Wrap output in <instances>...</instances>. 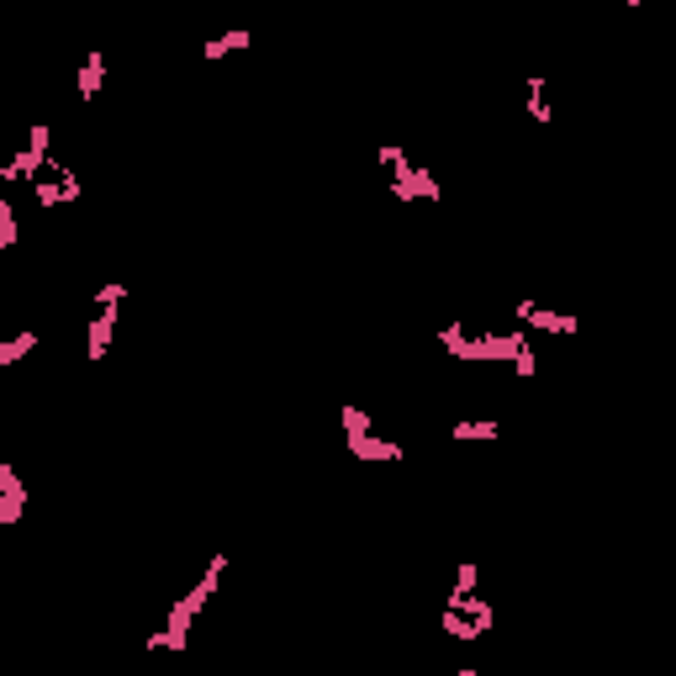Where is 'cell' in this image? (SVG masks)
<instances>
[{
    "label": "cell",
    "instance_id": "44dd1931",
    "mask_svg": "<svg viewBox=\"0 0 676 676\" xmlns=\"http://www.w3.org/2000/svg\"><path fill=\"white\" fill-rule=\"evenodd\" d=\"M449 676H476V671H449Z\"/></svg>",
    "mask_w": 676,
    "mask_h": 676
},
{
    "label": "cell",
    "instance_id": "4fadbf2b",
    "mask_svg": "<svg viewBox=\"0 0 676 676\" xmlns=\"http://www.w3.org/2000/svg\"><path fill=\"white\" fill-rule=\"evenodd\" d=\"M32 349H37V333H32V328L11 333V338H0V365H16V360H27Z\"/></svg>",
    "mask_w": 676,
    "mask_h": 676
},
{
    "label": "cell",
    "instance_id": "2e32d148",
    "mask_svg": "<svg viewBox=\"0 0 676 676\" xmlns=\"http://www.w3.org/2000/svg\"><path fill=\"white\" fill-rule=\"evenodd\" d=\"M523 90H529V117H534L539 127H550V101H544V80H539V74H529V80H523Z\"/></svg>",
    "mask_w": 676,
    "mask_h": 676
},
{
    "label": "cell",
    "instance_id": "277c9868",
    "mask_svg": "<svg viewBox=\"0 0 676 676\" xmlns=\"http://www.w3.org/2000/svg\"><path fill=\"white\" fill-rule=\"evenodd\" d=\"M117 317H122V307H96V317H90V328H85V360L90 365L106 360L111 338H117Z\"/></svg>",
    "mask_w": 676,
    "mask_h": 676
},
{
    "label": "cell",
    "instance_id": "d6986e66",
    "mask_svg": "<svg viewBox=\"0 0 676 676\" xmlns=\"http://www.w3.org/2000/svg\"><path fill=\"white\" fill-rule=\"evenodd\" d=\"M122 296H127L122 280H106V286L96 291V307H122Z\"/></svg>",
    "mask_w": 676,
    "mask_h": 676
},
{
    "label": "cell",
    "instance_id": "30bf717a",
    "mask_svg": "<svg viewBox=\"0 0 676 676\" xmlns=\"http://www.w3.org/2000/svg\"><path fill=\"white\" fill-rule=\"evenodd\" d=\"M37 175H43V164H37V159L27 154V148H22V154H11L6 164H0V180H6V185H22V180L32 185Z\"/></svg>",
    "mask_w": 676,
    "mask_h": 676
},
{
    "label": "cell",
    "instance_id": "7a4b0ae2",
    "mask_svg": "<svg viewBox=\"0 0 676 676\" xmlns=\"http://www.w3.org/2000/svg\"><path fill=\"white\" fill-rule=\"evenodd\" d=\"M381 164H386V180H391V196L397 201H444V185L434 180V169L407 164V154L397 143L381 148Z\"/></svg>",
    "mask_w": 676,
    "mask_h": 676
},
{
    "label": "cell",
    "instance_id": "5b68a950",
    "mask_svg": "<svg viewBox=\"0 0 676 676\" xmlns=\"http://www.w3.org/2000/svg\"><path fill=\"white\" fill-rule=\"evenodd\" d=\"M518 323H523V328H539V333H560V338H571V333L581 328L571 312H550V307L529 302V296H523V302H518Z\"/></svg>",
    "mask_w": 676,
    "mask_h": 676
},
{
    "label": "cell",
    "instance_id": "9c48e42d",
    "mask_svg": "<svg viewBox=\"0 0 676 676\" xmlns=\"http://www.w3.org/2000/svg\"><path fill=\"white\" fill-rule=\"evenodd\" d=\"M439 624H444L449 640H460V645H476V640H486V634H492L486 624H476V618H465V613H455V608H444Z\"/></svg>",
    "mask_w": 676,
    "mask_h": 676
},
{
    "label": "cell",
    "instance_id": "e0dca14e",
    "mask_svg": "<svg viewBox=\"0 0 676 676\" xmlns=\"http://www.w3.org/2000/svg\"><path fill=\"white\" fill-rule=\"evenodd\" d=\"M22 513H27V492H0V529L22 523Z\"/></svg>",
    "mask_w": 676,
    "mask_h": 676
},
{
    "label": "cell",
    "instance_id": "3957f363",
    "mask_svg": "<svg viewBox=\"0 0 676 676\" xmlns=\"http://www.w3.org/2000/svg\"><path fill=\"white\" fill-rule=\"evenodd\" d=\"M222 571H228V555H212V566H206L201 576H196V587L175 603V613H185V618H201V608L217 597V587H222Z\"/></svg>",
    "mask_w": 676,
    "mask_h": 676
},
{
    "label": "cell",
    "instance_id": "8992f818",
    "mask_svg": "<svg viewBox=\"0 0 676 676\" xmlns=\"http://www.w3.org/2000/svg\"><path fill=\"white\" fill-rule=\"evenodd\" d=\"M349 455H354V460H365V465H402V460H407V449H402V444H391V439H354V444H349Z\"/></svg>",
    "mask_w": 676,
    "mask_h": 676
},
{
    "label": "cell",
    "instance_id": "ffe728a7",
    "mask_svg": "<svg viewBox=\"0 0 676 676\" xmlns=\"http://www.w3.org/2000/svg\"><path fill=\"white\" fill-rule=\"evenodd\" d=\"M539 370V360H534V349H523L518 354V360H513V375H518V381H529V375Z\"/></svg>",
    "mask_w": 676,
    "mask_h": 676
},
{
    "label": "cell",
    "instance_id": "6da1fadb",
    "mask_svg": "<svg viewBox=\"0 0 676 676\" xmlns=\"http://www.w3.org/2000/svg\"><path fill=\"white\" fill-rule=\"evenodd\" d=\"M439 344H444V354H455V360H471V365H513L523 349H529V333L523 328H513V333H481V338H471L465 333V323H444L439 328Z\"/></svg>",
    "mask_w": 676,
    "mask_h": 676
},
{
    "label": "cell",
    "instance_id": "5bb4252c",
    "mask_svg": "<svg viewBox=\"0 0 676 676\" xmlns=\"http://www.w3.org/2000/svg\"><path fill=\"white\" fill-rule=\"evenodd\" d=\"M32 196H37V206H43V212L64 206V185H59V175H53V169H43V175L32 180Z\"/></svg>",
    "mask_w": 676,
    "mask_h": 676
},
{
    "label": "cell",
    "instance_id": "7c38bea8",
    "mask_svg": "<svg viewBox=\"0 0 676 676\" xmlns=\"http://www.w3.org/2000/svg\"><path fill=\"white\" fill-rule=\"evenodd\" d=\"M338 428H344V439L354 444V439H370V412H360V407H354V402H344V407H338Z\"/></svg>",
    "mask_w": 676,
    "mask_h": 676
},
{
    "label": "cell",
    "instance_id": "9a60e30c",
    "mask_svg": "<svg viewBox=\"0 0 676 676\" xmlns=\"http://www.w3.org/2000/svg\"><path fill=\"white\" fill-rule=\"evenodd\" d=\"M497 434H502V428H497V423H486V418H476V423H455V428H449V439H455V444H465V439L486 444V439H497Z\"/></svg>",
    "mask_w": 676,
    "mask_h": 676
},
{
    "label": "cell",
    "instance_id": "ac0fdd59",
    "mask_svg": "<svg viewBox=\"0 0 676 676\" xmlns=\"http://www.w3.org/2000/svg\"><path fill=\"white\" fill-rule=\"evenodd\" d=\"M16 249V212H11V201L0 196V254H11Z\"/></svg>",
    "mask_w": 676,
    "mask_h": 676
},
{
    "label": "cell",
    "instance_id": "ba28073f",
    "mask_svg": "<svg viewBox=\"0 0 676 676\" xmlns=\"http://www.w3.org/2000/svg\"><path fill=\"white\" fill-rule=\"evenodd\" d=\"M243 48H254V32H249V27H233V32L212 37V43H201V59L217 64V59H228V53H243Z\"/></svg>",
    "mask_w": 676,
    "mask_h": 676
},
{
    "label": "cell",
    "instance_id": "8fae6325",
    "mask_svg": "<svg viewBox=\"0 0 676 676\" xmlns=\"http://www.w3.org/2000/svg\"><path fill=\"white\" fill-rule=\"evenodd\" d=\"M476 581H481V566L476 560H460L455 566V587H449V597H444V608H455V603H465V597L476 592Z\"/></svg>",
    "mask_w": 676,
    "mask_h": 676
},
{
    "label": "cell",
    "instance_id": "52a82bcc",
    "mask_svg": "<svg viewBox=\"0 0 676 676\" xmlns=\"http://www.w3.org/2000/svg\"><path fill=\"white\" fill-rule=\"evenodd\" d=\"M101 85H106V53H101V48H90V53H85V64H80V74H74V90H80L85 101H96V96H101Z\"/></svg>",
    "mask_w": 676,
    "mask_h": 676
}]
</instances>
